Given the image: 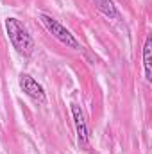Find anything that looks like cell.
<instances>
[{
	"mask_svg": "<svg viewBox=\"0 0 152 154\" xmlns=\"http://www.w3.org/2000/svg\"><path fill=\"white\" fill-rule=\"evenodd\" d=\"M5 31L9 34V39L13 43V47L23 54V56H31L34 50V41L31 38V34L27 32V29L16 20V18H7L5 20Z\"/></svg>",
	"mask_w": 152,
	"mask_h": 154,
	"instance_id": "cell-1",
	"label": "cell"
},
{
	"mask_svg": "<svg viewBox=\"0 0 152 154\" xmlns=\"http://www.w3.org/2000/svg\"><path fill=\"white\" fill-rule=\"evenodd\" d=\"M39 20H41V23L47 27V31H48L56 39H59L61 43H65V45L70 47V48H81L79 41H77V39L70 34V31H66L59 22H56L54 18H50V16H47V14H41Z\"/></svg>",
	"mask_w": 152,
	"mask_h": 154,
	"instance_id": "cell-2",
	"label": "cell"
},
{
	"mask_svg": "<svg viewBox=\"0 0 152 154\" xmlns=\"http://www.w3.org/2000/svg\"><path fill=\"white\" fill-rule=\"evenodd\" d=\"M20 88H22L23 93L29 95L32 100H36L39 104H45V102H47V97H45V91H43L41 84H38V81H34L29 74H22V75H20Z\"/></svg>",
	"mask_w": 152,
	"mask_h": 154,
	"instance_id": "cell-3",
	"label": "cell"
},
{
	"mask_svg": "<svg viewBox=\"0 0 152 154\" xmlns=\"http://www.w3.org/2000/svg\"><path fill=\"white\" fill-rule=\"evenodd\" d=\"M72 113H74V122H75L79 143L82 147H86L88 145V127H86V120H84V115H82V109L79 106H72Z\"/></svg>",
	"mask_w": 152,
	"mask_h": 154,
	"instance_id": "cell-4",
	"label": "cell"
},
{
	"mask_svg": "<svg viewBox=\"0 0 152 154\" xmlns=\"http://www.w3.org/2000/svg\"><path fill=\"white\" fill-rule=\"evenodd\" d=\"M152 39L150 36L145 39V47H143V65H145V77L147 81H152Z\"/></svg>",
	"mask_w": 152,
	"mask_h": 154,
	"instance_id": "cell-5",
	"label": "cell"
},
{
	"mask_svg": "<svg viewBox=\"0 0 152 154\" xmlns=\"http://www.w3.org/2000/svg\"><path fill=\"white\" fill-rule=\"evenodd\" d=\"M93 2H95L97 9H99L100 13H104L106 16H109V18H118V11H116V7H114L113 0H93Z\"/></svg>",
	"mask_w": 152,
	"mask_h": 154,
	"instance_id": "cell-6",
	"label": "cell"
}]
</instances>
